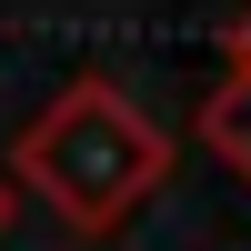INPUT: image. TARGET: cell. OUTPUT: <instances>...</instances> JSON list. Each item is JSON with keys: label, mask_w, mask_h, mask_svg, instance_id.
I'll use <instances>...</instances> for the list:
<instances>
[{"label": "cell", "mask_w": 251, "mask_h": 251, "mask_svg": "<svg viewBox=\"0 0 251 251\" xmlns=\"http://www.w3.org/2000/svg\"><path fill=\"white\" fill-rule=\"evenodd\" d=\"M161 171H171V141H161L111 80H71V91L20 131V181H30L71 231H111L141 191H161Z\"/></svg>", "instance_id": "6da1fadb"}, {"label": "cell", "mask_w": 251, "mask_h": 251, "mask_svg": "<svg viewBox=\"0 0 251 251\" xmlns=\"http://www.w3.org/2000/svg\"><path fill=\"white\" fill-rule=\"evenodd\" d=\"M201 141H211L231 171H251V71H231L211 100H201Z\"/></svg>", "instance_id": "7a4b0ae2"}, {"label": "cell", "mask_w": 251, "mask_h": 251, "mask_svg": "<svg viewBox=\"0 0 251 251\" xmlns=\"http://www.w3.org/2000/svg\"><path fill=\"white\" fill-rule=\"evenodd\" d=\"M231 50H241V71H251V20H241V30H231Z\"/></svg>", "instance_id": "3957f363"}, {"label": "cell", "mask_w": 251, "mask_h": 251, "mask_svg": "<svg viewBox=\"0 0 251 251\" xmlns=\"http://www.w3.org/2000/svg\"><path fill=\"white\" fill-rule=\"evenodd\" d=\"M0 221H10V191H0Z\"/></svg>", "instance_id": "277c9868"}]
</instances>
